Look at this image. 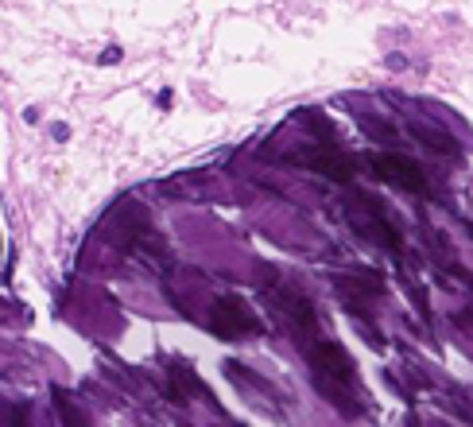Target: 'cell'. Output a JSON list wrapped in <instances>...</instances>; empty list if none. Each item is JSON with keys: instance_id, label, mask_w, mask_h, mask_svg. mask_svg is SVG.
I'll list each match as a JSON object with an SVG mask.
<instances>
[{"instance_id": "1", "label": "cell", "mask_w": 473, "mask_h": 427, "mask_svg": "<svg viewBox=\"0 0 473 427\" xmlns=\"http://www.w3.org/2000/svg\"><path fill=\"white\" fill-rule=\"evenodd\" d=\"M210 330H214L217 338H229V342H237V338L260 334V318L252 315V311L245 307L241 299H217L214 311H210Z\"/></svg>"}, {"instance_id": "2", "label": "cell", "mask_w": 473, "mask_h": 427, "mask_svg": "<svg viewBox=\"0 0 473 427\" xmlns=\"http://www.w3.org/2000/svg\"><path fill=\"white\" fill-rule=\"evenodd\" d=\"M307 358H310V369H315V377L338 381V385L353 381V361H349V353L341 350L338 342H315V346L307 350Z\"/></svg>"}, {"instance_id": "3", "label": "cell", "mask_w": 473, "mask_h": 427, "mask_svg": "<svg viewBox=\"0 0 473 427\" xmlns=\"http://www.w3.org/2000/svg\"><path fill=\"white\" fill-rule=\"evenodd\" d=\"M373 171L388 183L404 187V191H416V194H427V175L411 163V159H399V156H373Z\"/></svg>"}, {"instance_id": "4", "label": "cell", "mask_w": 473, "mask_h": 427, "mask_svg": "<svg viewBox=\"0 0 473 427\" xmlns=\"http://www.w3.org/2000/svg\"><path fill=\"white\" fill-rule=\"evenodd\" d=\"M287 159H291V163H299V168L318 171V175H330V179H338V183H349V179H353V163H349L345 156H334V151H326V148L291 151Z\"/></svg>"}, {"instance_id": "5", "label": "cell", "mask_w": 473, "mask_h": 427, "mask_svg": "<svg viewBox=\"0 0 473 427\" xmlns=\"http://www.w3.org/2000/svg\"><path fill=\"white\" fill-rule=\"evenodd\" d=\"M353 214V222H357V229L369 237L373 245H384L388 252H399V237H396V229H388L384 222H376L369 210H349Z\"/></svg>"}, {"instance_id": "6", "label": "cell", "mask_w": 473, "mask_h": 427, "mask_svg": "<svg viewBox=\"0 0 473 427\" xmlns=\"http://www.w3.org/2000/svg\"><path fill=\"white\" fill-rule=\"evenodd\" d=\"M275 307H280L283 315H291L299 327L315 330V311H310L307 299H299V295H291V292H275Z\"/></svg>"}, {"instance_id": "7", "label": "cell", "mask_w": 473, "mask_h": 427, "mask_svg": "<svg viewBox=\"0 0 473 427\" xmlns=\"http://www.w3.org/2000/svg\"><path fill=\"white\" fill-rule=\"evenodd\" d=\"M411 133L419 136L423 144H431V151H446V156H454L458 151V144L450 140L446 133H439V128H431V125H411Z\"/></svg>"}, {"instance_id": "8", "label": "cell", "mask_w": 473, "mask_h": 427, "mask_svg": "<svg viewBox=\"0 0 473 427\" xmlns=\"http://www.w3.org/2000/svg\"><path fill=\"white\" fill-rule=\"evenodd\" d=\"M121 59H125V50L116 47V43H113V47H105V50L97 55V62H101V67H116Z\"/></svg>"}, {"instance_id": "9", "label": "cell", "mask_w": 473, "mask_h": 427, "mask_svg": "<svg viewBox=\"0 0 473 427\" xmlns=\"http://www.w3.org/2000/svg\"><path fill=\"white\" fill-rule=\"evenodd\" d=\"M384 67H388V70H404L407 59H404V55H388V59H384Z\"/></svg>"}, {"instance_id": "10", "label": "cell", "mask_w": 473, "mask_h": 427, "mask_svg": "<svg viewBox=\"0 0 473 427\" xmlns=\"http://www.w3.org/2000/svg\"><path fill=\"white\" fill-rule=\"evenodd\" d=\"M50 136L62 144V140H70V128H67V125H50Z\"/></svg>"}, {"instance_id": "11", "label": "cell", "mask_w": 473, "mask_h": 427, "mask_svg": "<svg viewBox=\"0 0 473 427\" xmlns=\"http://www.w3.org/2000/svg\"><path fill=\"white\" fill-rule=\"evenodd\" d=\"M24 121H27V125H35V121H39V109H35V105H32V109H24Z\"/></svg>"}]
</instances>
